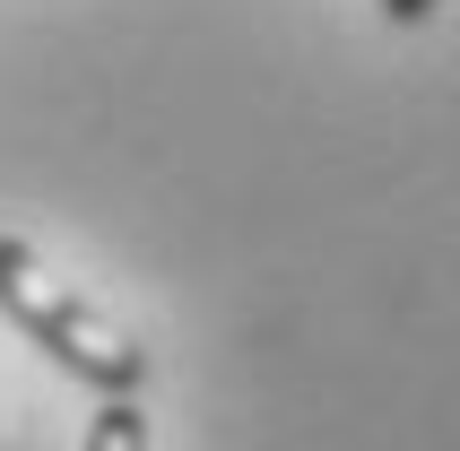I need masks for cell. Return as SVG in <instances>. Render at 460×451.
I'll use <instances>...</instances> for the list:
<instances>
[{
    "instance_id": "cell-3",
    "label": "cell",
    "mask_w": 460,
    "mask_h": 451,
    "mask_svg": "<svg viewBox=\"0 0 460 451\" xmlns=\"http://www.w3.org/2000/svg\"><path fill=\"white\" fill-rule=\"evenodd\" d=\"M383 9H391V18H400V26H417V18H435V0H383Z\"/></svg>"
},
{
    "instance_id": "cell-1",
    "label": "cell",
    "mask_w": 460,
    "mask_h": 451,
    "mask_svg": "<svg viewBox=\"0 0 460 451\" xmlns=\"http://www.w3.org/2000/svg\"><path fill=\"white\" fill-rule=\"evenodd\" d=\"M0 313H9L70 382H87L104 400H130V391L148 382V356L130 348V330H113L96 304H78L18 234H0Z\"/></svg>"
},
{
    "instance_id": "cell-2",
    "label": "cell",
    "mask_w": 460,
    "mask_h": 451,
    "mask_svg": "<svg viewBox=\"0 0 460 451\" xmlns=\"http://www.w3.org/2000/svg\"><path fill=\"white\" fill-rule=\"evenodd\" d=\"M87 451H148V417L130 400H104V417L87 426Z\"/></svg>"
}]
</instances>
